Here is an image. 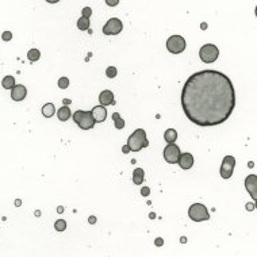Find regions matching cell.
<instances>
[{"label":"cell","instance_id":"6da1fadb","mask_svg":"<svg viewBox=\"0 0 257 257\" xmlns=\"http://www.w3.org/2000/svg\"><path fill=\"white\" fill-rule=\"evenodd\" d=\"M185 117L200 127L225 123L236 107V89L225 73L214 69L191 75L181 91Z\"/></svg>","mask_w":257,"mask_h":257},{"label":"cell","instance_id":"7a4b0ae2","mask_svg":"<svg viewBox=\"0 0 257 257\" xmlns=\"http://www.w3.org/2000/svg\"><path fill=\"white\" fill-rule=\"evenodd\" d=\"M148 145H149V141L146 138V133L143 128H137L127 140V146L130 148V152H140Z\"/></svg>","mask_w":257,"mask_h":257},{"label":"cell","instance_id":"3957f363","mask_svg":"<svg viewBox=\"0 0 257 257\" xmlns=\"http://www.w3.org/2000/svg\"><path fill=\"white\" fill-rule=\"evenodd\" d=\"M73 120L76 125H79L80 128L83 130H89L95 126V119L91 114V111H83V110H77L75 114H73Z\"/></svg>","mask_w":257,"mask_h":257},{"label":"cell","instance_id":"277c9868","mask_svg":"<svg viewBox=\"0 0 257 257\" xmlns=\"http://www.w3.org/2000/svg\"><path fill=\"white\" fill-rule=\"evenodd\" d=\"M188 215H190V218L192 219L193 222H203V221H208L210 219L208 210L202 203H195V205L191 206L190 210H188Z\"/></svg>","mask_w":257,"mask_h":257},{"label":"cell","instance_id":"5b68a950","mask_svg":"<svg viewBox=\"0 0 257 257\" xmlns=\"http://www.w3.org/2000/svg\"><path fill=\"white\" fill-rule=\"evenodd\" d=\"M199 56H200V60L206 64H211V62H215L216 58L219 57V50L215 45L213 44H207L203 45L200 47V52H199Z\"/></svg>","mask_w":257,"mask_h":257},{"label":"cell","instance_id":"8992f818","mask_svg":"<svg viewBox=\"0 0 257 257\" xmlns=\"http://www.w3.org/2000/svg\"><path fill=\"white\" fill-rule=\"evenodd\" d=\"M185 39L184 37L181 35H172L169 37L167 41V49L169 53H173V54H179V53H183L185 50Z\"/></svg>","mask_w":257,"mask_h":257},{"label":"cell","instance_id":"52a82bcc","mask_svg":"<svg viewBox=\"0 0 257 257\" xmlns=\"http://www.w3.org/2000/svg\"><path fill=\"white\" fill-rule=\"evenodd\" d=\"M164 158L167 161L168 164H177L179 161V157H180L181 152H180V148H179L176 143H168L164 149Z\"/></svg>","mask_w":257,"mask_h":257},{"label":"cell","instance_id":"ba28073f","mask_svg":"<svg viewBox=\"0 0 257 257\" xmlns=\"http://www.w3.org/2000/svg\"><path fill=\"white\" fill-rule=\"evenodd\" d=\"M123 29L122 21H119L118 18H111L108 19V22L103 26V32L106 35H118Z\"/></svg>","mask_w":257,"mask_h":257},{"label":"cell","instance_id":"9c48e42d","mask_svg":"<svg viewBox=\"0 0 257 257\" xmlns=\"http://www.w3.org/2000/svg\"><path fill=\"white\" fill-rule=\"evenodd\" d=\"M234 167H236V158L233 156H226L221 165V176L222 179H230L233 175Z\"/></svg>","mask_w":257,"mask_h":257},{"label":"cell","instance_id":"30bf717a","mask_svg":"<svg viewBox=\"0 0 257 257\" xmlns=\"http://www.w3.org/2000/svg\"><path fill=\"white\" fill-rule=\"evenodd\" d=\"M245 188H246V191L250 193L253 200H256L257 199V176L254 175V173L249 175L248 177L245 179Z\"/></svg>","mask_w":257,"mask_h":257},{"label":"cell","instance_id":"8fae6325","mask_svg":"<svg viewBox=\"0 0 257 257\" xmlns=\"http://www.w3.org/2000/svg\"><path fill=\"white\" fill-rule=\"evenodd\" d=\"M26 95H27V89H26V87L22 84L15 85V87L11 89V99L15 100V102H22V100L26 97Z\"/></svg>","mask_w":257,"mask_h":257},{"label":"cell","instance_id":"7c38bea8","mask_svg":"<svg viewBox=\"0 0 257 257\" xmlns=\"http://www.w3.org/2000/svg\"><path fill=\"white\" fill-rule=\"evenodd\" d=\"M91 114L94 117L95 122L102 123V122H104L106 118H107V108H106L104 106H96V107L92 108Z\"/></svg>","mask_w":257,"mask_h":257},{"label":"cell","instance_id":"4fadbf2b","mask_svg":"<svg viewBox=\"0 0 257 257\" xmlns=\"http://www.w3.org/2000/svg\"><path fill=\"white\" fill-rule=\"evenodd\" d=\"M177 164L180 165L181 169H190L193 167V156L191 153H181Z\"/></svg>","mask_w":257,"mask_h":257},{"label":"cell","instance_id":"5bb4252c","mask_svg":"<svg viewBox=\"0 0 257 257\" xmlns=\"http://www.w3.org/2000/svg\"><path fill=\"white\" fill-rule=\"evenodd\" d=\"M99 102H100V106H111V104H115V100H114V94H112L111 91H103V92H100L99 95Z\"/></svg>","mask_w":257,"mask_h":257},{"label":"cell","instance_id":"9a60e30c","mask_svg":"<svg viewBox=\"0 0 257 257\" xmlns=\"http://www.w3.org/2000/svg\"><path fill=\"white\" fill-rule=\"evenodd\" d=\"M57 117H58V119L61 120V122H66V120L70 118V108L68 107V106L61 107L58 111H57Z\"/></svg>","mask_w":257,"mask_h":257},{"label":"cell","instance_id":"2e32d148","mask_svg":"<svg viewBox=\"0 0 257 257\" xmlns=\"http://www.w3.org/2000/svg\"><path fill=\"white\" fill-rule=\"evenodd\" d=\"M143 176H145V172H143L142 168L134 169V172H133V181H134V184L141 185V183H143Z\"/></svg>","mask_w":257,"mask_h":257},{"label":"cell","instance_id":"e0dca14e","mask_svg":"<svg viewBox=\"0 0 257 257\" xmlns=\"http://www.w3.org/2000/svg\"><path fill=\"white\" fill-rule=\"evenodd\" d=\"M164 140L168 143H175V141L177 140V131L175 128H168L167 131L164 133Z\"/></svg>","mask_w":257,"mask_h":257},{"label":"cell","instance_id":"ac0fdd59","mask_svg":"<svg viewBox=\"0 0 257 257\" xmlns=\"http://www.w3.org/2000/svg\"><path fill=\"white\" fill-rule=\"evenodd\" d=\"M56 112V108H54V104L53 103H46V104L42 107V114H44L45 118H52Z\"/></svg>","mask_w":257,"mask_h":257},{"label":"cell","instance_id":"d6986e66","mask_svg":"<svg viewBox=\"0 0 257 257\" xmlns=\"http://www.w3.org/2000/svg\"><path fill=\"white\" fill-rule=\"evenodd\" d=\"M1 85H3L4 89H12L15 87V79L14 76H6L3 80H1Z\"/></svg>","mask_w":257,"mask_h":257},{"label":"cell","instance_id":"ffe728a7","mask_svg":"<svg viewBox=\"0 0 257 257\" xmlns=\"http://www.w3.org/2000/svg\"><path fill=\"white\" fill-rule=\"evenodd\" d=\"M39 57H41V53H39L38 49H31V50H29V53H27V58H29L30 62L38 61Z\"/></svg>","mask_w":257,"mask_h":257},{"label":"cell","instance_id":"44dd1931","mask_svg":"<svg viewBox=\"0 0 257 257\" xmlns=\"http://www.w3.org/2000/svg\"><path fill=\"white\" fill-rule=\"evenodd\" d=\"M112 119H114V122H115V128L122 130V128L125 127V120L120 118V115L118 114V112H114V114H112Z\"/></svg>","mask_w":257,"mask_h":257},{"label":"cell","instance_id":"7402d4cb","mask_svg":"<svg viewBox=\"0 0 257 257\" xmlns=\"http://www.w3.org/2000/svg\"><path fill=\"white\" fill-rule=\"evenodd\" d=\"M77 29L79 30H88L89 29V19H87V18H80L79 21H77Z\"/></svg>","mask_w":257,"mask_h":257},{"label":"cell","instance_id":"603a6c76","mask_svg":"<svg viewBox=\"0 0 257 257\" xmlns=\"http://www.w3.org/2000/svg\"><path fill=\"white\" fill-rule=\"evenodd\" d=\"M54 229H56L57 231H64L65 229H66V222H65V219H57L56 222H54Z\"/></svg>","mask_w":257,"mask_h":257},{"label":"cell","instance_id":"cb8c5ba5","mask_svg":"<svg viewBox=\"0 0 257 257\" xmlns=\"http://www.w3.org/2000/svg\"><path fill=\"white\" fill-rule=\"evenodd\" d=\"M117 73H118V70L115 66H108L107 70H106V76H107L108 79H114V77L117 76Z\"/></svg>","mask_w":257,"mask_h":257},{"label":"cell","instance_id":"d4e9b609","mask_svg":"<svg viewBox=\"0 0 257 257\" xmlns=\"http://www.w3.org/2000/svg\"><path fill=\"white\" fill-rule=\"evenodd\" d=\"M58 87L61 88V89H66V88L69 87V80H68L66 77H60V80H58Z\"/></svg>","mask_w":257,"mask_h":257},{"label":"cell","instance_id":"484cf974","mask_svg":"<svg viewBox=\"0 0 257 257\" xmlns=\"http://www.w3.org/2000/svg\"><path fill=\"white\" fill-rule=\"evenodd\" d=\"M91 15H92V10H91L89 7H85V8H83V18H87V19H89Z\"/></svg>","mask_w":257,"mask_h":257},{"label":"cell","instance_id":"4316f807","mask_svg":"<svg viewBox=\"0 0 257 257\" xmlns=\"http://www.w3.org/2000/svg\"><path fill=\"white\" fill-rule=\"evenodd\" d=\"M11 38H12L11 31H4L3 34H1V39H3V41H11Z\"/></svg>","mask_w":257,"mask_h":257},{"label":"cell","instance_id":"83f0119b","mask_svg":"<svg viewBox=\"0 0 257 257\" xmlns=\"http://www.w3.org/2000/svg\"><path fill=\"white\" fill-rule=\"evenodd\" d=\"M149 193H150V188H149V187L141 188V195H142V196H148Z\"/></svg>","mask_w":257,"mask_h":257},{"label":"cell","instance_id":"f1b7e54d","mask_svg":"<svg viewBox=\"0 0 257 257\" xmlns=\"http://www.w3.org/2000/svg\"><path fill=\"white\" fill-rule=\"evenodd\" d=\"M106 4L107 6H117V4H119V0H107Z\"/></svg>","mask_w":257,"mask_h":257},{"label":"cell","instance_id":"f546056e","mask_svg":"<svg viewBox=\"0 0 257 257\" xmlns=\"http://www.w3.org/2000/svg\"><path fill=\"white\" fill-rule=\"evenodd\" d=\"M162 244H164V240H162V238H160V237L154 240V245L156 246H162Z\"/></svg>","mask_w":257,"mask_h":257},{"label":"cell","instance_id":"4dcf8cb0","mask_svg":"<svg viewBox=\"0 0 257 257\" xmlns=\"http://www.w3.org/2000/svg\"><path fill=\"white\" fill-rule=\"evenodd\" d=\"M88 222H89L91 225L96 223V216H89V218H88Z\"/></svg>","mask_w":257,"mask_h":257},{"label":"cell","instance_id":"1f68e13d","mask_svg":"<svg viewBox=\"0 0 257 257\" xmlns=\"http://www.w3.org/2000/svg\"><path fill=\"white\" fill-rule=\"evenodd\" d=\"M246 210L248 211L254 210V203H248V205H246Z\"/></svg>","mask_w":257,"mask_h":257},{"label":"cell","instance_id":"d6a6232c","mask_svg":"<svg viewBox=\"0 0 257 257\" xmlns=\"http://www.w3.org/2000/svg\"><path fill=\"white\" fill-rule=\"evenodd\" d=\"M122 152H123V153H128V152H130V148H128L127 145H125V146L122 148Z\"/></svg>","mask_w":257,"mask_h":257},{"label":"cell","instance_id":"836d02e7","mask_svg":"<svg viewBox=\"0 0 257 257\" xmlns=\"http://www.w3.org/2000/svg\"><path fill=\"white\" fill-rule=\"evenodd\" d=\"M21 205H22V200H21V199H16V200H15V206H16V207H19Z\"/></svg>","mask_w":257,"mask_h":257},{"label":"cell","instance_id":"e575fe53","mask_svg":"<svg viewBox=\"0 0 257 257\" xmlns=\"http://www.w3.org/2000/svg\"><path fill=\"white\" fill-rule=\"evenodd\" d=\"M57 211H58L60 214H61V213H64V207H62V206H60V207H57Z\"/></svg>","mask_w":257,"mask_h":257},{"label":"cell","instance_id":"d590c367","mask_svg":"<svg viewBox=\"0 0 257 257\" xmlns=\"http://www.w3.org/2000/svg\"><path fill=\"white\" fill-rule=\"evenodd\" d=\"M35 216H41V211H38V210L35 211Z\"/></svg>","mask_w":257,"mask_h":257},{"label":"cell","instance_id":"8d00e7d4","mask_svg":"<svg viewBox=\"0 0 257 257\" xmlns=\"http://www.w3.org/2000/svg\"><path fill=\"white\" fill-rule=\"evenodd\" d=\"M149 216L153 219V218H156V214H154V213H150V214H149Z\"/></svg>","mask_w":257,"mask_h":257}]
</instances>
